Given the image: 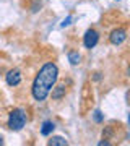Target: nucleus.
I'll return each instance as SVG.
<instances>
[{
  "label": "nucleus",
  "mask_w": 130,
  "mask_h": 146,
  "mask_svg": "<svg viewBox=\"0 0 130 146\" xmlns=\"http://www.w3.org/2000/svg\"><path fill=\"white\" fill-rule=\"evenodd\" d=\"M47 143H49L51 146H65V145H68V141L65 140V138H62V136H52Z\"/></svg>",
  "instance_id": "10"
},
{
  "label": "nucleus",
  "mask_w": 130,
  "mask_h": 146,
  "mask_svg": "<svg viewBox=\"0 0 130 146\" xmlns=\"http://www.w3.org/2000/svg\"><path fill=\"white\" fill-rule=\"evenodd\" d=\"M80 60H81V55L77 50H70L68 52V62L72 63V65H80Z\"/></svg>",
  "instance_id": "11"
},
{
  "label": "nucleus",
  "mask_w": 130,
  "mask_h": 146,
  "mask_svg": "<svg viewBox=\"0 0 130 146\" xmlns=\"http://www.w3.org/2000/svg\"><path fill=\"white\" fill-rule=\"evenodd\" d=\"M94 80H96V81L101 80V73H94Z\"/></svg>",
  "instance_id": "14"
},
{
  "label": "nucleus",
  "mask_w": 130,
  "mask_h": 146,
  "mask_svg": "<svg viewBox=\"0 0 130 146\" xmlns=\"http://www.w3.org/2000/svg\"><path fill=\"white\" fill-rule=\"evenodd\" d=\"M0 145H3V136L0 135Z\"/></svg>",
  "instance_id": "15"
},
{
  "label": "nucleus",
  "mask_w": 130,
  "mask_h": 146,
  "mask_svg": "<svg viewBox=\"0 0 130 146\" xmlns=\"http://www.w3.org/2000/svg\"><path fill=\"white\" fill-rule=\"evenodd\" d=\"M115 128L114 125H107V127H104V130H103V141H107L109 145H112L109 140H114L115 138Z\"/></svg>",
  "instance_id": "8"
},
{
  "label": "nucleus",
  "mask_w": 130,
  "mask_h": 146,
  "mask_svg": "<svg viewBox=\"0 0 130 146\" xmlns=\"http://www.w3.org/2000/svg\"><path fill=\"white\" fill-rule=\"evenodd\" d=\"M52 91V99L54 101H59V99H63L65 96H67V93H68V88H67V84L65 83H62V84H54V88L51 89Z\"/></svg>",
  "instance_id": "7"
},
{
  "label": "nucleus",
  "mask_w": 130,
  "mask_h": 146,
  "mask_svg": "<svg viewBox=\"0 0 130 146\" xmlns=\"http://www.w3.org/2000/svg\"><path fill=\"white\" fill-rule=\"evenodd\" d=\"M57 80H59V67L54 62L44 63L42 68L37 72L31 86V94L34 101H37V102L46 101V98L51 94V89L57 83Z\"/></svg>",
  "instance_id": "1"
},
{
  "label": "nucleus",
  "mask_w": 130,
  "mask_h": 146,
  "mask_svg": "<svg viewBox=\"0 0 130 146\" xmlns=\"http://www.w3.org/2000/svg\"><path fill=\"white\" fill-rule=\"evenodd\" d=\"M54 128H55V123L52 122V120H47V122H44L41 127V135L47 136V135H51L52 131H54Z\"/></svg>",
  "instance_id": "9"
},
{
  "label": "nucleus",
  "mask_w": 130,
  "mask_h": 146,
  "mask_svg": "<svg viewBox=\"0 0 130 146\" xmlns=\"http://www.w3.org/2000/svg\"><path fill=\"white\" fill-rule=\"evenodd\" d=\"M94 122H98V123H101V122H103V115H101V112H99V110H96V112H94Z\"/></svg>",
  "instance_id": "12"
},
{
  "label": "nucleus",
  "mask_w": 130,
  "mask_h": 146,
  "mask_svg": "<svg viewBox=\"0 0 130 146\" xmlns=\"http://www.w3.org/2000/svg\"><path fill=\"white\" fill-rule=\"evenodd\" d=\"M26 114L23 109H13L8 114V122H7V127L13 131H20L23 127L26 125Z\"/></svg>",
  "instance_id": "2"
},
{
  "label": "nucleus",
  "mask_w": 130,
  "mask_h": 146,
  "mask_svg": "<svg viewBox=\"0 0 130 146\" xmlns=\"http://www.w3.org/2000/svg\"><path fill=\"white\" fill-rule=\"evenodd\" d=\"M5 81H7V84H8V86H18V84L21 83V72L18 70V68L10 70V72L7 73Z\"/></svg>",
  "instance_id": "6"
},
{
  "label": "nucleus",
  "mask_w": 130,
  "mask_h": 146,
  "mask_svg": "<svg viewBox=\"0 0 130 146\" xmlns=\"http://www.w3.org/2000/svg\"><path fill=\"white\" fill-rule=\"evenodd\" d=\"M125 39H127V29H125L124 26L112 29L111 34H109V42L112 44V46H120Z\"/></svg>",
  "instance_id": "4"
},
{
  "label": "nucleus",
  "mask_w": 130,
  "mask_h": 146,
  "mask_svg": "<svg viewBox=\"0 0 130 146\" xmlns=\"http://www.w3.org/2000/svg\"><path fill=\"white\" fill-rule=\"evenodd\" d=\"M70 21H72V16H68L67 20H63V23H62V26H68V25H70Z\"/></svg>",
  "instance_id": "13"
},
{
  "label": "nucleus",
  "mask_w": 130,
  "mask_h": 146,
  "mask_svg": "<svg viewBox=\"0 0 130 146\" xmlns=\"http://www.w3.org/2000/svg\"><path fill=\"white\" fill-rule=\"evenodd\" d=\"M98 41H99V33H98V29L89 28L88 31L85 33V36H83V46L86 47V49H93V47L98 44Z\"/></svg>",
  "instance_id": "5"
},
{
  "label": "nucleus",
  "mask_w": 130,
  "mask_h": 146,
  "mask_svg": "<svg viewBox=\"0 0 130 146\" xmlns=\"http://www.w3.org/2000/svg\"><path fill=\"white\" fill-rule=\"evenodd\" d=\"M93 102H94L93 89H91L89 83H85L83 84V89H81V104H80V110H81V114L85 115L88 110H91Z\"/></svg>",
  "instance_id": "3"
}]
</instances>
